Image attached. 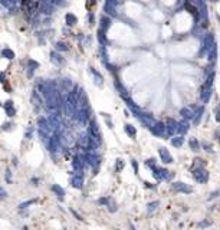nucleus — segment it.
Masks as SVG:
<instances>
[{
  "mask_svg": "<svg viewBox=\"0 0 220 230\" xmlns=\"http://www.w3.org/2000/svg\"><path fill=\"white\" fill-rule=\"evenodd\" d=\"M59 142H61V138H59V135L58 134H55V135H52L49 140H47V148H49V151H56L58 147H59Z\"/></svg>",
  "mask_w": 220,
  "mask_h": 230,
  "instance_id": "f257e3e1",
  "label": "nucleus"
},
{
  "mask_svg": "<svg viewBox=\"0 0 220 230\" xmlns=\"http://www.w3.org/2000/svg\"><path fill=\"white\" fill-rule=\"evenodd\" d=\"M70 184H72V187H75V188H82L84 175L82 174H74L72 179H70Z\"/></svg>",
  "mask_w": 220,
  "mask_h": 230,
  "instance_id": "f03ea898",
  "label": "nucleus"
},
{
  "mask_svg": "<svg viewBox=\"0 0 220 230\" xmlns=\"http://www.w3.org/2000/svg\"><path fill=\"white\" fill-rule=\"evenodd\" d=\"M151 131L155 135H163L164 131H165V127H164L163 122H154V125L151 127Z\"/></svg>",
  "mask_w": 220,
  "mask_h": 230,
  "instance_id": "7ed1b4c3",
  "label": "nucleus"
},
{
  "mask_svg": "<svg viewBox=\"0 0 220 230\" xmlns=\"http://www.w3.org/2000/svg\"><path fill=\"white\" fill-rule=\"evenodd\" d=\"M3 107H5V111H6V114H7V117H14L16 109H14L13 102H12V101H7V102L3 105Z\"/></svg>",
  "mask_w": 220,
  "mask_h": 230,
  "instance_id": "20e7f679",
  "label": "nucleus"
},
{
  "mask_svg": "<svg viewBox=\"0 0 220 230\" xmlns=\"http://www.w3.org/2000/svg\"><path fill=\"white\" fill-rule=\"evenodd\" d=\"M160 157H161V160L164 163H173V158H171V155L170 153L165 148H160Z\"/></svg>",
  "mask_w": 220,
  "mask_h": 230,
  "instance_id": "39448f33",
  "label": "nucleus"
},
{
  "mask_svg": "<svg viewBox=\"0 0 220 230\" xmlns=\"http://www.w3.org/2000/svg\"><path fill=\"white\" fill-rule=\"evenodd\" d=\"M72 165H74V170H76V171H81V170L84 168V163L81 160V157L76 155L75 158H74V161H72Z\"/></svg>",
  "mask_w": 220,
  "mask_h": 230,
  "instance_id": "423d86ee",
  "label": "nucleus"
},
{
  "mask_svg": "<svg viewBox=\"0 0 220 230\" xmlns=\"http://www.w3.org/2000/svg\"><path fill=\"white\" fill-rule=\"evenodd\" d=\"M52 191L56 193L58 197L61 198V200H63V196H65V190H63L61 186H58V184H53V186H52Z\"/></svg>",
  "mask_w": 220,
  "mask_h": 230,
  "instance_id": "0eeeda50",
  "label": "nucleus"
},
{
  "mask_svg": "<svg viewBox=\"0 0 220 230\" xmlns=\"http://www.w3.org/2000/svg\"><path fill=\"white\" fill-rule=\"evenodd\" d=\"M174 190H177V191H184V193H190V188L186 187L184 186V183H176L173 186Z\"/></svg>",
  "mask_w": 220,
  "mask_h": 230,
  "instance_id": "6e6552de",
  "label": "nucleus"
},
{
  "mask_svg": "<svg viewBox=\"0 0 220 230\" xmlns=\"http://www.w3.org/2000/svg\"><path fill=\"white\" fill-rule=\"evenodd\" d=\"M167 125H169V132L170 134H174V132L177 131L178 130V124L176 121H173V119H169V124H167Z\"/></svg>",
  "mask_w": 220,
  "mask_h": 230,
  "instance_id": "1a4fd4ad",
  "label": "nucleus"
},
{
  "mask_svg": "<svg viewBox=\"0 0 220 230\" xmlns=\"http://www.w3.org/2000/svg\"><path fill=\"white\" fill-rule=\"evenodd\" d=\"M125 132H127V134H128L130 137H132V138H134V137H135V134H137L135 128L132 127V125H128V124L125 125Z\"/></svg>",
  "mask_w": 220,
  "mask_h": 230,
  "instance_id": "9d476101",
  "label": "nucleus"
},
{
  "mask_svg": "<svg viewBox=\"0 0 220 230\" xmlns=\"http://www.w3.org/2000/svg\"><path fill=\"white\" fill-rule=\"evenodd\" d=\"M3 56H6L7 59H13V58H14V53H13L12 51H9V49H5V51H3Z\"/></svg>",
  "mask_w": 220,
  "mask_h": 230,
  "instance_id": "9b49d317",
  "label": "nucleus"
},
{
  "mask_svg": "<svg viewBox=\"0 0 220 230\" xmlns=\"http://www.w3.org/2000/svg\"><path fill=\"white\" fill-rule=\"evenodd\" d=\"M62 84H63V88H65L66 91H70V86H72V82H70L69 79H63V81H62Z\"/></svg>",
  "mask_w": 220,
  "mask_h": 230,
  "instance_id": "f8f14e48",
  "label": "nucleus"
},
{
  "mask_svg": "<svg viewBox=\"0 0 220 230\" xmlns=\"http://www.w3.org/2000/svg\"><path fill=\"white\" fill-rule=\"evenodd\" d=\"M38 202V200H36V198H32V200H29V202H26V203H22V204H20V209H25V207H28V206H30V204H33V203H36Z\"/></svg>",
  "mask_w": 220,
  "mask_h": 230,
  "instance_id": "ddd939ff",
  "label": "nucleus"
},
{
  "mask_svg": "<svg viewBox=\"0 0 220 230\" xmlns=\"http://www.w3.org/2000/svg\"><path fill=\"white\" fill-rule=\"evenodd\" d=\"M171 142H173V145L174 147H180L183 144V138L181 137H180V138H174L173 141H171Z\"/></svg>",
  "mask_w": 220,
  "mask_h": 230,
  "instance_id": "4468645a",
  "label": "nucleus"
},
{
  "mask_svg": "<svg viewBox=\"0 0 220 230\" xmlns=\"http://www.w3.org/2000/svg\"><path fill=\"white\" fill-rule=\"evenodd\" d=\"M29 66H30V68H29V70H33V69H36V68H38V66H39V63H38V62L29 61Z\"/></svg>",
  "mask_w": 220,
  "mask_h": 230,
  "instance_id": "2eb2a0df",
  "label": "nucleus"
},
{
  "mask_svg": "<svg viewBox=\"0 0 220 230\" xmlns=\"http://www.w3.org/2000/svg\"><path fill=\"white\" fill-rule=\"evenodd\" d=\"M190 145H192L196 151L199 150V144H197V141H196V140H192V141H190Z\"/></svg>",
  "mask_w": 220,
  "mask_h": 230,
  "instance_id": "dca6fc26",
  "label": "nucleus"
},
{
  "mask_svg": "<svg viewBox=\"0 0 220 230\" xmlns=\"http://www.w3.org/2000/svg\"><path fill=\"white\" fill-rule=\"evenodd\" d=\"M181 114H183V115H184V117H186V118H188V117H193L192 114L188 112V109H181Z\"/></svg>",
  "mask_w": 220,
  "mask_h": 230,
  "instance_id": "f3484780",
  "label": "nucleus"
},
{
  "mask_svg": "<svg viewBox=\"0 0 220 230\" xmlns=\"http://www.w3.org/2000/svg\"><path fill=\"white\" fill-rule=\"evenodd\" d=\"M122 167H124V163H122V160H118V163H117V171H119Z\"/></svg>",
  "mask_w": 220,
  "mask_h": 230,
  "instance_id": "a211bd4d",
  "label": "nucleus"
},
{
  "mask_svg": "<svg viewBox=\"0 0 220 230\" xmlns=\"http://www.w3.org/2000/svg\"><path fill=\"white\" fill-rule=\"evenodd\" d=\"M0 198H6V191L0 187Z\"/></svg>",
  "mask_w": 220,
  "mask_h": 230,
  "instance_id": "6ab92c4d",
  "label": "nucleus"
},
{
  "mask_svg": "<svg viewBox=\"0 0 220 230\" xmlns=\"http://www.w3.org/2000/svg\"><path fill=\"white\" fill-rule=\"evenodd\" d=\"M0 82H2V84L5 82V75H3V72H0Z\"/></svg>",
  "mask_w": 220,
  "mask_h": 230,
  "instance_id": "aec40b11",
  "label": "nucleus"
},
{
  "mask_svg": "<svg viewBox=\"0 0 220 230\" xmlns=\"http://www.w3.org/2000/svg\"><path fill=\"white\" fill-rule=\"evenodd\" d=\"M6 179H7V181H10V170L6 171Z\"/></svg>",
  "mask_w": 220,
  "mask_h": 230,
  "instance_id": "412c9836",
  "label": "nucleus"
},
{
  "mask_svg": "<svg viewBox=\"0 0 220 230\" xmlns=\"http://www.w3.org/2000/svg\"><path fill=\"white\" fill-rule=\"evenodd\" d=\"M32 183H33V186H38L39 179H32Z\"/></svg>",
  "mask_w": 220,
  "mask_h": 230,
  "instance_id": "4be33fe9",
  "label": "nucleus"
},
{
  "mask_svg": "<svg viewBox=\"0 0 220 230\" xmlns=\"http://www.w3.org/2000/svg\"><path fill=\"white\" fill-rule=\"evenodd\" d=\"M68 22H75V17L74 16H68Z\"/></svg>",
  "mask_w": 220,
  "mask_h": 230,
  "instance_id": "5701e85b",
  "label": "nucleus"
}]
</instances>
